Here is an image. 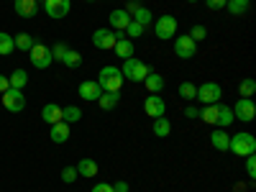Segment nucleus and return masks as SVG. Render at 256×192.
<instances>
[{"mask_svg": "<svg viewBox=\"0 0 256 192\" xmlns=\"http://www.w3.org/2000/svg\"><path fill=\"white\" fill-rule=\"evenodd\" d=\"M226 3H228V0H205V6L210 10H220V8H226Z\"/></svg>", "mask_w": 256, "mask_h": 192, "instance_id": "obj_40", "label": "nucleus"}, {"mask_svg": "<svg viewBox=\"0 0 256 192\" xmlns=\"http://www.w3.org/2000/svg\"><path fill=\"white\" fill-rule=\"evenodd\" d=\"M3 105H6L10 113H20V110L26 108V95L20 92V90H16V88H8L3 92Z\"/></svg>", "mask_w": 256, "mask_h": 192, "instance_id": "obj_10", "label": "nucleus"}, {"mask_svg": "<svg viewBox=\"0 0 256 192\" xmlns=\"http://www.w3.org/2000/svg\"><path fill=\"white\" fill-rule=\"evenodd\" d=\"M200 118L205 123H210V126H216V120H218V105H205V110L200 113Z\"/></svg>", "mask_w": 256, "mask_h": 192, "instance_id": "obj_32", "label": "nucleus"}, {"mask_svg": "<svg viewBox=\"0 0 256 192\" xmlns=\"http://www.w3.org/2000/svg\"><path fill=\"white\" fill-rule=\"evenodd\" d=\"M108 20H110V28H113L116 34H120V31L128 28V24H131V16L126 13V8H116V10L108 16Z\"/></svg>", "mask_w": 256, "mask_h": 192, "instance_id": "obj_13", "label": "nucleus"}, {"mask_svg": "<svg viewBox=\"0 0 256 192\" xmlns=\"http://www.w3.org/2000/svg\"><path fill=\"white\" fill-rule=\"evenodd\" d=\"M195 95H198V88L192 82H182L180 84V98H184V100H195Z\"/></svg>", "mask_w": 256, "mask_h": 192, "instance_id": "obj_34", "label": "nucleus"}, {"mask_svg": "<svg viewBox=\"0 0 256 192\" xmlns=\"http://www.w3.org/2000/svg\"><path fill=\"white\" fill-rule=\"evenodd\" d=\"M118 100H120V92H100L98 105H100L102 110H113L116 105H118Z\"/></svg>", "mask_w": 256, "mask_h": 192, "instance_id": "obj_21", "label": "nucleus"}, {"mask_svg": "<svg viewBox=\"0 0 256 192\" xmlns=\"http://www.w3.org/2000/svg\"><path fill=\"white\" fill-rule=\"evenodd\" d=\"M154 34L162 38V41H169L177 36V18L174 16H159L154 20Z\"/></svg>", "mask_w": 256, "mask_h": 192, "instance_id": "obj_4", "label": "nucleus"}, {"mask_svg": "<svg viewBox=\"0 0 256 192\" xmlns=\"http://www.w3.org/2000/svg\"><path fill=\"white\" fill-rule=\"evenodd\" d=\"M67 52H70V46H67V44H62V41H59L56 46H52V59L62 62V59H64V54H67Z\"/></svg>", "mask_w": 256, "mask_h": 192, "instance_id": "obj_37", "label": "nucleus"}, {"mask_svg": "<svg viewBox=\"0 0 256 192\" xmlns=\"http://www.w3.org/2000/svg\"><path fill=\"white\" fill-rule=\"evenodd\" d=\"M92 192H113V184H105V182H98L92 187Z\"/></svg>", "mask_w": 256, "mask_h": 192, "instance_id": "obj_41", "label": "nucleus"}, {"mask_svg": "<svg viewBox=\"0 0 256 192\" xmlns=\"http://www.w3.org/2000/svg\"><path fill=\"white\" fill-rule=\"evenodd\" d=\"M36 3H44V0H36Z\"/></svg>", "mask_w": 256, "mask_h": 192, "instance_id": "obj_46", "label": "nucleus"}, {"mask_svg": "<svg viewBox=\"0 0 256 192\" xmlns=\"http://www.w3.org/2000/svg\"><path fill=\"white\" fill-rule=\"evenodd\" d=\"M131 20H136V24H141V26H148V24L154 20V13L148 10V8H144V6H141V8L131 16Z\"/></svg>", "mask_w": 256, "mask_h": 192, "instance_id": "obj_29", "label": "nucleus"}, {"mask_svg": "<svg viewBox=\"0 0 256 192\" xmlns=\"http://www.w3.org/2000/svg\"><path fill=\"white\" fill-rule=\"evenodd\" d=\"M13 49H16V41H13V36L0 31V56H8V54H13Z\"/></svg>", "mask_w": 256, "mask_h": 192, "instance_id": "obj_27", "label": "nucleus"}, {"mask_svg": "<svg viewBox=\"0 0 256 192\" xmlns=\"http://www.w3.org/2000/svg\"><path fill=\"white\" fill-rule=\"evenodd\" d=\"M256 92V82L254 80H241L238 84V98H251Z\"/></svg>", "mask_w": 256, "mask_h": 192, "instance_id": "obj_33", "label": "nucleus"}, {"mask_svg": "<svg viewBox=\"0 0 256 192\" xmlns=\"http://www.w3.org/2000/svg\"><path fill=\"white\" fill-rule=\"evenodd\" d=\"M95 82L100 84L102 92H120V88H123V74H120L118 67H102Z\"/></svg>", "mask_w": 256, "mask_h": 192, "instance_id": "obj_2", "label": "nucleus"}, {"mask_svg": "<svg viewBox=\"0 0 256 192\" xmlns=\"http://www.w3.org/2000/svg\"><path fill=\"white\" fill-rule=\"evenodd\" d=\"M77 174L80 177H98V162L95 159H80L77 162Z\"/></svg>", "mask_w": 256, "mask_h": 192, "instance_id": "obj_17", "label": "nucleus"}, {"mask_svg": "<svg viewBox=\"0 0 256 192\" xmlns=\"http://www.w3.org/2000/svg\"><path fill=\"white\" fill-rule=\"evenodd\" d=\"M134 41L131 38H118L116 41V46H113V52L120 56V59H128V56H134Z\"/></svg>", "mask_w": 256, "mask_h": 192, "instance_id": "obj_20", "label": "nucleus"}, {"mask_svg": "<svg viewBox=\"0 0 256 192\" xmlns=\"http://www.w3.org/2000/svg\"><path fill=\"white\" fill-rule=\"evenodd\" d=\"M100 84L95 82V80H84L82 84H80V98L82 100H88V102H95L98 98H100Z\"/></svg>", "mask_w": 256, "mask_h": 192, "instance_id": "obj_14", "label": "nucleus"}, {"mask_svg": "<svg viewBox=\"0 0 256 192\" xmlns=\"http://www.w3.org/2000/svg\"><path fill=\"white\" fill-rule=\"evenodd\" d=\"M233 120V110L228 108V105H218V120H216V126H220V128H226V126H230Z\"/></svg>", "mask_w": 256, "mask_h": 192, "instance_id": "obj_26", "label": "nucleus"}, {"mask_svg": "<svg viewBox=\"0 0 256 192\" xmlns=\"http://www.w3.org/2000/svg\"><path fill=\"white\" fill-rule=\"evenodd\" d=\"M62 62L67 64L70 70H77L80 64H82V54H80V52H72V49H70L67 54H64V59H62Z\"/></svg>", "mask_w": 256, "mask_h": 192, "instance_id": "obj_31", "label": "nucleus"}, {"mask_svg": "<svg viewBox=\"0 0 256 192\" xmlns=\"http://www.w3.org/2000/svg\"><path fill=\"white\" fill-rule=\"evenodd\" d=\"M118 38H120V36H118L113 28H98V31L92 34V46H95V49H102V52H108V49L116 46Z\"/></svg>", "mask_w": 256, "mask_h": 192, "instance_id": "obj_8", "label": "nucleus"}, {"mask_svg": "<svg viewBox=\"0 0 256 192\" xmlns=\"http://www.w3.org/2000/svg\"><path fill=\"white\" fill-rule=\"evenodd\" d=\"M144 84H146V90L152 92V95H159L164 90V77L159 72H148V77L144 80Z\"/></svg>", "mask_w": 256, "mask_h": 192, "instance_id": "obj_16", "label": "nucleus"}, {"mask_svg": "<svg viewBox=\"0 0 256 192\" xmlns=\"http://www.w3.org/2000/svg\"><path fill=\"white\" fill-rule=\"evenodd\" d=\"M174 54H177L180 59H192V56L198 54V41H192L190 34L174 36Z\"/></svg>", "mask_w": 256, "mask_h": 192, "instance_id": "obj_9", "label": "nucleus"}, {"mask_svg": "<svg viewBox=\"0 0 256 192\" xmlns=\"http://www.w3.org/2000/svg\"><path fill=\"white\" fill-rule=\"evenodd\" d=\"M246 174H248V180L256 177V156H254V154L246 156Z\"/></svg>", "mask_w": 256, "mask_h": 192, "instance_id": "obj_39", "label": "nucleus"}, {"mask_svg": "<svg viewBox=\"0 0 256 192\" xmlns=\"http://www.w3.org/2000/svg\"><path fill=\"white\" fill-rule=\"evenodd\" d=\"M38 10V3L36 0H16V13L20 18H34Z\"/></svg>", "mask_w": 256, "mask_h": 192, "instance_id": "obj_15", "label": "nucleus"}, {"mask_svg": "<svg viewBox=\"0 0 256 192\" xmlns=\"http://www.w3.org/2000/svg\"><path fill=\"white\" fill-rule=\"evenodd\" d=\"M113 192H128V182H123V180L116 182V184H113Z\"/></svg>", "mask_w": 256, "mask_h": 192, "instance_id": "obj_42", "label": "nucleus"}, {"mask_svg": "<svg viewBox=\"0 0 256 192\" xmlns=\"http://www.w3.org/2000/svg\"><path fill=\"white\" fill-rule=\"evenodd\" d=\"M82 118V110L77 108V105H70V108H62V120L64 123H77Z\"/></svg>", "mask_w": 256, "mask_h": 192, "instance_id": "obj_30", "label": "nucleus"}, {"mask_svg": "<svg viewBox=\"0 0 256 192\" xmlns=\"http://www.w3.org/2000/svg\"><path fill=\"white\" fill-rule=\"evenodd\" d=\"M8 82H10V88H16V90H24V88H26V82H28L26 70H13V72H10V77H8Z\"/></svg>", "mask_w": 256, "mask_h": 192, "instance_id": "obj_25", "label": "nucleus"}, {"mask_svg": "<svg viewBox=\"0 0 256 192\" xmlns=\"http://www.w3.org/2000/svg\"><path fill=\"white\" fill-rule=\"evenodd\" d=\"M226 8H228L230 16H244V13H248V8H251V0H228Z\"/></svg>", "mask_w": 256, "mask_h": 192, "instance_id": "obj_24", "label": "nucleus"}, {"mask_svg": "<svg viewBox=\"0 0 256 192\" xmlns=\"http://www.w3.org/2000/svg\"><path fill=\"white\" fill-rule=\"evenodd\" d=\"M28 59H31V64L36 70H49L52 67V49L49 46H44V44H34L31 49H28Z\"/></svg>", "mask_w": 256, "mask_h": 192, "instance_id": "obj_5", "label": "nucleus"}, {"mask_svg": "<svg viewBox=\"0 0 256 192\" xmlns=\"http://www.w3.org/2000/svg\"><path fill=\"white\" fill-rule=\"evenodd\" d=\"M190 3H198V0H190Z\"/></svg>", "mask_w": 256, "mask_h": 192, "instance_id": "obj_45", "label": "nucleus"}, {"mask_svg": "<svg viewBox=\"0 0 256 192\" xmlns=\"http://www.w3.org/2000/svg\"><path fill=\"white\" fill-rule=\"evenodd\" d=\"M144 31H146V26H141V24H136V20H131L128 24V28H126V34H128V38H138V36H144Z\"/></svg>", "mask_w": 256, "mask_h": 192, "instance_id": "obj_35", "label": "nucleus"}, {"mask_svg": "<svg viewBox=\"0 0 256 192\" xmlns=\"http://www.w3.org/2000/svg\"><path fill=\"white\" fill-rule=\"evenodd\" d=\"M230 110H233V118L244 120V123H251V120L256 118V105H254L251 98H238L236 105H233Z\"/></svg>", "mask_w": 256, "mask_h": 192, "instance_id": "obj_7", "label": "nucleus"}, {"mask_svg": "<svg viewBox=\"0 0 256 192\" xmlns=\"http://www.w3.org/2000/svg\"><path fill=\"white\" fill-rule=\"evenodd\" d=\"M223 98V90H220V84L218 82H205L198 88V95L195 100L205 102V105H218V100Z\"/></svg>", "mask_w": 256, "mask_h": 192, "instance_id": "obj_6", "label": "nucleus"}, {"mask_svg": "<svg viewBox=\"0 0 256 192\" xmlns=\"http://www.w3.org/2000/svg\"><path fill=\"white\" fill-rule=\"evenodd\" d=\"M88 3H95V0H88Z\"/></svg>", "mask_w": 256, "mask_h": 192, "instance_id": "obj_47", "label": "nucleus"}, {"mask_svg": "<svg viewBox=\"0 0 256 192\" xmlns=\"http://www.w3.org/2000/svg\"><path fill=\"white\" fill-rule=\"evenodd\" d=\"M44 10H46V16L59 20L70 13V0H44Z\"/></svg>", "mask_w": 256, "mask_h": 192, "instance_id": "obj_12", "label": "nucleus"}, {"mask_svg": "<svg viewBox=\"0 0 256 192\" xmlns=\"http://www.w3.org/2000/svg\"><path fill=\"white\" fill-rule=\"evenodd\" d=\"M184 116H187V118H198V116H200V110L190 105V108H184Z\"/></svg>", "mask_w": 256, "mask_h": 192, "instance_id": "obj_44", "label": "nucleus"}, {"mask_svg": "<svg viewBox=\"0 0 256 192\" xmlns=\"http://www.w3.org/2000/svg\"><path fill=\"white\" fill-rule=\"evenodd\" d=\"M13 41H16V49H20V52H28V49L36 44L31 34H16V36H13Z\"/></svg>", "mask_w": 256, "mask_h": 192, "instance_id": "obj_28", "label": "nucleus"}, {"mask_svg": "<svg viewBox=\"0 0 256 192\" xmlns=\"http://www.w3.org/2000/svg\"><path fill=\"white\" fill-rule=\"evenodd\" d=\"M228 141H230V136L223 131H212V136H210V144H212V148H218V152H228Z\"/></svg>", "mask_w": 256, "mask_h": 192, "instance_id": "obj_23", "label": "nucleus"}, {"mask_svg": "<svg viewBox=\"0 0 256 192\" xmlns=\"http://www.w3.org/2000/svg\"><path fill=\"white\" fill-rule=\"evenodd\" d=\"M228 152H233L236 156H248V154H254L256 152V138L251 136V134H236V136H230V141H228Z\"/></svg>", "mask_w": 256, "mask_h": 192, "instance_id": "obj_3", "label": "nucleus"}, {"mask_svg": "<svg viewBox=\"0 0 256 192\" xmlns=\"http://www.w3.org/2000/svg\"><path fill=\"white\" fill-rule=\"evenodd\" d=\"M74 180H77V166H64V169H62V182L72 184Z\"/></svg>", "mask_w": 256, "mask_h": 192, "instance_id": "obj_36", "label": "nucleus"}, {"mask_svg": "<svg viewBox=\"0 0 256 192\" xmlns=\"http://www.w3.org/2000/svg\"><path fill=\"white\" fill-rule=\"evenodd\" d=\"M144 110H146L148 118H162V116L166 113V102H164L159 95H152V92H148V98L144 100Z\"/></svg>", "mask_w": 256, "mask_h": 192, "instance_id": "obj_11", "label": "nucleus"}, {"mask_svg": "<svg viewBox=\"0 0 256 192\" xmlns=\"http://www.w3.org/2000/svg\"><path fill=\"white\" fill-rule=\"evenodd\" d=\"M10 88V82H8V77H3V74H0V95H3L6 90Z\"/></svg>", "mask_w": 256, "mask_h": 192, "instance_id": "obj_43", "label": "nucleus"}, {"mask_svg": "<svg viewBox=\"0 0 256 192\" xmlns=\"http://www.w3.org/2000/svg\"><path fill=\"white\" fill-rule=\"evenodd\" d=\"M205 36H208V28H205V26H200V24L192 26V31H190V38H192V41H202Z\"/></svg>", "mask_w": 256, "mask_h": 192, "instance_id": "obj_38", "label": "nucleus"}, {"mask_svg": "<svg viewBox=\"0 0 256 192\" xmlns=\"http://www.w3.org/2000/svg\"><path fill=\"white\" fill-rule=\"evenodd\" d=\"M148 64L146 62H141V59H136V56H128V59H123V67H120V74H123V80H131V82H144L146 77H148Z\"/></svg>", "mask_w": 256, "mask_h": 192, "instance_id": "obj_1", "label": "nucleus"}, {"mask_svg": "<svg viewBox=\"0 0 256 192\" xmlns=\"http://www.w3.org/2000/svg\"><path fill=\"white\" fill-rule=\"evenodd\" d=\"M152 131H154V136H159V138H166L169 134H172V123H169L164 116H162V118H154Z\"/></svg>", "mask_w": 256, "mask_h": 192, "instance_id": "obj_22", "label": "nucleus"}, {"mask_svg": "<svg viewBox=\"0 0 256 192\" xmlns=\"http://www.w3.org/2000/svg\"><path fill=\"white\" fill-rule=\"evenodd\" d=\"M41 118H44L49 126H54V123L62 120V108L56 102H49V105H44V110H41Z\"/></svg>", "mask_w": 256, "mask_h": 192, "instance_id": "obj_19", "label": "nucleus"}, {"mask_svg": "<svg viewBox=\"0 0 256 192\" xmlns=\"http://www.w3.org/2000/svg\"><path fill=\"white\" fill-rule=\"evenodd\" d=\"M67 138H70V123H64V120L54 123L52 126V141L54 144H64Z\"/></svg>", "mask_w": 256, "mask_h": 192, "instance_id": "obj_18", "label": "nucleus"}]
</instances>
